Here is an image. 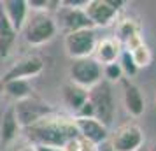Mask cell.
Returning a JSON list of instances; mask_svg holds the SVG:
<instances>
[{
	"label": "cell",
	"instance_id": "29",
	"mask_svg": "<svg viewBox=\"0 0 156 151\" xmlns=\"http://www.w3.org/2000/svg\"><path fill=\"white\" fill-rule=\"evenodd\" d=\"M154 100H156V95H154Z\"/></svg>",
	"mask_w": 156,
	"mask_h": 151
},
{
	"label": "cell",
	"instance_id": "8",
	"mask_svg": "<svg viewBox=\"0 0 156 151\" xmlns=\"http://www.w3.org/2000/svg\"><path fill=\"white\" fill-rule=\"evenodd\" d=\"M144 132L137 123L130 121L116 128L111 135V149L112 151H135L140 146H144Z\"/></svg>",
	"mask_w": 156,
	"mask_h": 151
},
{
	"label": "cell",
	"instance_id": "4",
	"mask_svg": "<svg viewBox=\"0 0 156 151\" xmlns=\"http://www.w3.org/2000/svg\"><path fill=\"white\" fill-rule=\"evenodd\" d=\"M14 109L16 120H18V125L20 128H28L32 125H35L39 120H42L46 116H49L55 113V109L51 104L41 100L37 97H28V99H23V100H18L12 106Z\"/></svg>",
	"mask_w": 156,
	"mask_h": 151
},
{
	"label": "cell",
	"instance_id": "12",
	"mask_svg": "<svg viewBox=\"0 0 156 151\" xmlns=\"http://www.w3.org/2000/svg\"><path fill=\"white\" fill-rule=\"evenodd\" d=\"M0 13L5 16L11 27L20 34L30 11L27 0H4V2H0Z\"/></svg>",
	"mask_w": 156,
	"mask_h": 151
},
{
	"label": "cell",
	"instance_id": "27",
	"mask_svg": "<svg viewBox=\"0 0 156 151\" xmlns=\"http://www.w3.org/2000/svg\"><path fill=\"white\" fill-rule=\"evenodd\" d=\"M149 151H156V144H153V146L149 148Z\"/></svg>",
	"mask_w": 156,
	"mask_h": 151
},
{
	"label": "cell",
	"instance_id": "16",
	"mask_svg": "<svg viewBox=\"0 0 156 151\" xmlns=\"http://www.w3.org/2000/svg\"><path fill=\"white\" fill-rule=\"evenodd\" d=\"M2 90L12 97L16 102L23 100V99H28L34 95V86L32 83L27 79H11V81H2Z\"/></svg>",
	"mask_w": 156,
	"mask_h": 151
},
{
	"label": "cell",
	"instance_id": "13",
	"mask_svg": "<svg viewBox=\"0 0 156 151\" xmlns=\"http://www.w3.org/2000/svg\"><path fill=\"white\" fill-rule=\"evenodd\" d=\"M121 53H123V46H121L114 37H105V39H102V41L97 42L93 58L104 67V65L116 63V62L119 60Z\"/></svg>",
	"mask_w": 156,
	"mask_h": 151
},
{
	"label": "cell",
	"instance_id": "26",
	"mask_svg": "<svg viewBox=\"0 0 156 151\" xmlns=\"http://www.w3.org/2000/svg\"><path fill=\"white\" fill-rule=\"evenodd\" d=\"M135 151H149V148H147V146H140L139 149H135Z\"/></svg>",
	"mask_w": 156,
	"mask_h": 151
},
{
	"label": "cell",
	"instance_id": "9",
	"mask_svg": "<svg viewBox=\"0 0 156 151\" xmlns=\"http://www.w3.org/2000/svg\"><path fill=\"white\" fill-rule=\"evenodd\" d=\"M44 70V60L39 55H27L21 60H18L4 76V81L11 79H27L30 81L32 77L39 76Z\"/></svg>",
	"mask_w": 156,
	"mask_h": 151
},
{
	"label": "cell",
	"instance_id": "17",
	"mask_svg": "<svg viewBox=\"0 0 156 151\" xmlns=\"http://www.w3.org/2000/svg\"><path fill=\"white\" fill-rule=\"evenodd\" d=\"M16 39H18V32L11 27V23L5 20V16L0 13V58L9 56Z\"/></svg>",
	"mask_w": 156,
	"mask_h": 151
},
{
	"label": "cell",
	"instance_id": "14",
	"mask_svg": "<svg viewBox=\"0 0 156 151\" xmlns=\"http://www.w3.org/2000/svg\"><path fill=\"white\" fill-rule=\"evenodd\" d=\"M123 102H125L126 111L133 118H140L146 111V100H144L140 88L130 81L123 83Z\"/></svg>",
	"mask_w": 156,
	"mask_h": 151
},
{
	"label": "cell",
	"instance_id": "21",
	"mask_svg": "<svg viewBox=\"0 0 156 151\" xmlns=\"http://www.w3.org/2000/svg\"><path fill=\"white\" fill-rule=\"evenodd\" d=\"M118 63H119L121 70H123V76H128V77H133L135 74H137V67H135L133 60H132V56H130V53H128L126 49H123V53H121L119 60H118Z\"/></svg>",
	"mask_w": 156,
	"mask_h": 151
},
{
	"label": "cell",
	"instance_id": "18",
	"mask_svg": "<svg viewBox=\"0 0 156 151\" xmlns=\"http://www.w3.org/2000/svg\"><path fill=\"white\" fill-rule=\"evenodd\" d=\"M20 132V125H18V120H16L14 109L11 107L5 111V114L2 118V125H0V139L4 144L12 142Z\"/></svg>",
	"mask_w": 156,
	"mask_h": 151
},
{
	"label": "cell",
	"instance_id": "2",
	"mask_svg": "<svg viewBox=\"0 0 156 151\" xmlns=\"http://www.w3.org/2000/svg\"><path fill=\"white\" fill-rule=\"evenodd\" d=\"M58 25L55 16L49 13H28V18L23 25L21 34L28 46H44L55 39Z\"/></svg>",
	"mask_w": 156,
	"mask_h": 151
},
{
	"label": "cell",
	"instance_id": "10",
	"mask_svg": "<svg viewBox=\"0 0 156 151\" xmlns=\"http://www.w3.org/2000/svg\"><path fill=\"white\" fill-rule=\"evenodd\" d=\"M79 137H83L97 146H104L109 139V128L95 118H74Z\"/></svg>",
	"mask_w": 156,
	"mask_h": 151
},
{
	"label": "cell",
	"instance_id": "19",
	"mask_svg": "<svg viewBox=\"0 0 156 151\" xmlns=\"http://www.w3.org/2000/svg\"><path fill=\"white\" fill-rule=\"evenodd\" d=\"M126 51L130 53V56H132V60H133V63H135L137 69L149 67L151 62H153V51H151V48H149L144 41L139 42V44H135V46H132V48L126 49Z\"/></svg>",
	"mask_w": 156,
	"mask_h": 151
},
{
	"label": "cell",
	"instance_id": "11",
	"mask_svg": "<svg viewBox=\"0 0 156 151\" xmlns=\"http://www.w3.org/2000/svg\"><path fill=\"white\" fill-rule=\"evenodd\" d=\"M55 20H56V25H60L67 34L77 32V30H84V28H93V25L86 18L83 9L67 7L63 4H62V7L58 9V14Z\"/></svg>",
	"mask_w": 156,
	"mask_h": 151
},
{
	"label": "cell",
	"instance_id": "20",
	"mask_svg": "<svg viewBox=\"0 0 156 151\" xmlns=\"http://www.w3.org/2000/svg\"><path fill=\"white\" fill-rule=\"evenodd\" d=\"M102 79L105 83H118V81L123 79V70H121L119 63H111V65H104L102 67Z\"/></svg>",
	"mask_w": 156,
	"mask_h": 151
},
{
	"label": "cell",
	"instance_id": "5",
	"mask_svg": "<svg viewBox=\"0 0 156 151\" xmlns=\"http://www.w3.org/2000/svg\"><path fill=\"white\" fill-rule=\"evenodd\" d=\"M69 77L74 84L84 88V90H91L100 81H104L102 79V65L93 56L72 60L70 67H69Z\"/></svg>",
	"mask_w": 156,
	"mask_h": 151
},
{
	"label": "cell",
	"instance_id": "22",
	"mask_svg": "<svg viewBox=\"0 0 156 151\" xmlns=\"http://www.w3.org/2000/svg\"><path fill=\"white\" fill-rule=\"evenodd\" d=\"M98 149H100V146L86 141L83 137H79V151H98Z\"/></svg>",
	"mask_w": 156,
	"mask_h": 151
},
{
	"label": "cell",
	"instance_id": "23",
	"mask_svg": "<svg viewBox=\"0 0 156 151\" xmlns=\"http://www.w3.org/2000/svg\"><path fill=\"white\" fill-rule=\"evenodd\" d=\"M34 148H35V151H63L62 148H56V146H41V144H37Z\"/></svg>",
	"mask_w": 156,
	"mask_h": 151
},
{
	"label": "cell",
	"instance_id": "28",
	"mask_svg": "<svg viewBox=\"0 0 156 151\" xmlns=\"http://www.w3.org/2000/svg\"><path fill=\"white\" fill-rule=\"evenodd\" d=\"M0 90H2V84H0Z\"/></svg>",
	"mask_w": 156,
	"mask_h": 151
},
{
	"label": "cell",
	"instance_id": "7",
	"mask_svg": "<svg viewBox=\"0 0 156 151\" xmlns=\"http://www.w3.org/2000/svg\"><path fill=\"white\" fill-rule=\"evenodd\" d=\"M121 5L119 0H88L83 11L93 27H109L116 21Z\"/></svg>",
	"mask_w": 156,
	"mask_h": 151
},
{
	"label": "cell",
	"instance_id": "6",
	"mask_svg": "<svg viewBox=\"0 0 156 151\" xmlns=\"http://www.w3.org/2000/svg\"><path fill=\"white\" fill-rule=\"evenodd\" d=\"M97 42H98V37L93 28L77 30L65 35V51L72 60L90 58L95 53Z\"/></svg>",
	"mask_w": 156,
	"mask_h": 151
},
{
	"label": "cell",
	"instance_id": "25",
	"mask_svg": "<svg viewBox=\"0 0 156 151\" xmlns=\"http://www.w3.org/2000/svg\"><path fill=\"white\" fill-rule=\"evenodd\" d=\"M98 151H112V149H111V146H100Z\"/></svg>",
	"mask_w": 156,
	"mask_h": 151
},
{
	"label": "cell",
	"instance_id": "15",
	"mask_svg": "<svg viewBox=\"0 0 156 151\" xmlns=\"http://www.w3.org/2000/svg\"><path fill=\"white\" fill-rule=\"evenodd\" d=\"M62 99H63V104L76 116L79 109L88 102V90H84V88H81L69 81V83H65L62 86Z\"/></svg>",
	"mask_w": 156,
	"mask_h": 151
},
{
	"label": "cell",
	"instance_id": "24",
	"mask_svg": "<svg viewBox=\"0 0 156 151\" xmlns=\"http://www.w3.org/2000/svg\"><path fill=\"white\" fill-rule=\"evenodd\" d=\"M16 151H35V148L30 144V146H23V148H20V149H16Z\"/></svg>",
	"mask_w": 156,
	"mask_h": 151
},
{
	"label": "cell",
	"instance_id": "3",
	"mask_svg": "<svg viewBox=\"0 0 156 151\" xmlns=\"http://www.w3.org/2000/svg\"><path fill=\"white\" fill-rule=\"evenodd\" d=\"M88 100L93 106L95 120H98L109 128V125L112 123L114 116H116V102H114L112 86L105 81H100L97 86L88 90Z\"/></svg>",
	"mask_w": 156,
	"mask_h": 151
},
{
	"label": "cell",
	"instance_id": "1",
	"mask_svg": "<svg viewBox=\"0 0 156 151\" xmlns=\"http://www.w3.org/2000/svg\"><path fill=\"white\" fill-rule=\"evenodd\" d=\"M27 137L32 141V146H56V148H63L65 144L79 137L76 123H74V116L63 114H53L46 116L42 120H39L35 125H32L28 128H25Z\"/></svg>",
	"mask_w": 156,
	"mask_h": 151
}]
</instances>
